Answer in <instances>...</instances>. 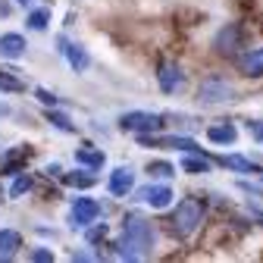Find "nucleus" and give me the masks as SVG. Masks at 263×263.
<instances>
[{
    "label": "nucleus",
    "instance_id": "f8f14e48",
    "mask_svg": "<svg viewBox=\"0 0 263 263\" xmlns=\"http://www.w3.org/2000/svg\"><path fill=\"white\" fill-rule=\"evenodd\" d=\"M219 163L226 170H232V173H245V176H254V173H260V166L254 160H248V157H241V154H229V157H219Z\"/></svg>",
    "mask_w": 263,
    "mask_h": 263
},
{
    "label": "nucleus",
    "instance_id": "dca6fc26",
    "mask_svg": "<svg viewBox=\"0 0 263 263\" xmlns=\"http://www.w3.org/2000/svg\"><path fill=\"white\" fill-rule=\"evenodd\" d=\"M241 72L251 76V79H260L263 76V47H257L248 57H241Z\"/></svg>",
    "mask_w": 263,
    "mask_h": 263
},
{
    "label": "nucleus",
    "instance_id": "2eb2a0df",
    "mask_svg": "<svg viewBox=\"0 0 263 263\" xmlns=\"http://www.w3.org/2000/svg\"><path fill=\"white\" fill-rule=\"evenodd\" d=\"M76 163H82V166H88V170H101L107 163V157H104V151H97V147H79L76 151Z\"/></svg>",
    "mask_w": 263,
    "mask_h": 263
},
{
    "label": "nucleus",
    "instance_id": "7ed1b4c3",
    "mask_svg": "<svg viewBox=\"0 0 263 263\" xmlns=\"http://www.w3.org/2000/svg\"><path fill=\"white\" fill-rule=\"evenodd\" d=\"M119 125H122V132H135V135H154V132L163 128V116H160V113H147V110H132V113H122Z\"/></svg>",
    "mask_w": 263,
    "mask_h": 263
},
{
    "label": "nucleus",
    "instance_id": "f03ea898",
    "mask_svg": "<svg viewBox=\"0 0 263 263\" xmlns=\"http://www.w3.org/2000/svg\"><path fill=\"white\" fill-rule=\"evenodd\" d=\"M201 219H204V204L197 201V197H185V201H179L170 222H173V232L179 238H188V235H194V229L201 226Z\"/></svg>",
    "mask_w": 263,
    "mask_h": 263
},
{
    "label": "nucleus",
    "instance_id": "9d476101",
    "mask_svg": "<svg viewBox=\"0 0 263 263\" xmlns=\"http://www.w3.org/2000/svg\"><path fill=\"white\" fill-rule=\"evenodd\" d=\"M22 248V235L16 229H0V260H13Z\"/></svg>",
    "mask_w": 263,
    "mask_h": 263
},
{
    "label": "nucleus",
    "instance_id": "393cba45",
    "mask_svg": "<svg viewBox=\"0 0 263 263\" xmlns=\"http://www.w3.org/2000/svg\"><path fill=\"white\" fill-rule=\"evenodd\" d=\"M38 101H41V104H47V107H53V104H57V97H53L50 91H44V88H38Z\"/></svg>",
    "mask_w": 263,
    "mask_h": 263
},
{
    "label": "nucleus",
    "instance_id": "6e6552de",
    "mask_svg": "<svg viewBox=\"0 0 263 263\" xmlns=\"http://www.w3.org/2000/svg\"><path fill=\"white\" fill-rule=\"evenodd\" d=\"M238 35H241V28H238L235 22H229L226 28H219V35H216V41H213L216 53H235V47H238Z\"/></svg>",
    "mask_w": 263,
    "mask_h": 263
},
{
    "label": "nucleus",
    "instance_id": "6ab92c4d",
    "mask_svg": "<svg viewBox=\"0 0 263 263\" xmlns=\"http://www.w3.org/2000/svg\"><path fill=\"white\" fill-rule=\"evenodd\" d=\"M147 173L157 176V179H170V176H176V166H173V163H166V160H151L147 163Z\"/></svg>",
    "mask_w": 263,
    "mask_h": 263
},
{
    "label": "nucleus",
    "instance_id": "5701e85b",
    "mask_svg": "<svg viewBox=\"0 0 263 263\" xmlns=\"http://www.w3.org/2000/svg\"><path fill=\"white\" fill-rule=\"evenodd\" d=\"M28 188H31V179H28V176H19V179L13 182V188H10V194H13V197H22V194H25Z\"/></svg>",
    "mask_w": 263,
    "mask_h": 263
},
{
    "label": "nucleus",
    "instance_id": "a878e982",
    "mask_svg": "<svg viewBox=\"0 0 263 263\" xmlns=\"http://www.w3.org/2000/svg\"><path fill=\"white\" fill-rule=\"evenodd\" d=\"M248 125H251V132H254V138H257V141H263V122H260V119H254V122H248Z\"/></svg>",
    "mask_w": 263,
    "mask_h": 263
},
{
    "label": "nucleus",
    "instance_id": "20e7f679",
    "mask_svg": "<svg viewBox=\"0 0 263 263\" xmlns=\"http://www.w3.org/2000/svg\"><path fill=\"white\" fill-rule=\"evenodd\" d=\"M232 94H235V88L229 85L226 79H219V76L204 79L201 88H197V97H201L204 104H222V101H232Z\"/></svg>",
    "mask_w": 263,
    "mask_h": 263
},
{
    "label": "nucleus",
    "instance_id": "1a4fd4ad",
    "mask_svg": "<svg viewBox=\"0 0 263 263\" xmlns=\"http://www.w3.org/2000/svg\"><path fill=\"white\" fill-rule=\"evenodd\" d=\"M132 188H135V173H132L128 166H119V170H113V176H110V194H116V197H125Z\"/></svg>",
    "mask_w": 263,
    "mask_h": 263
},
{
    "label": "nucleus",
    "instance_id": "412c9836",
    "mask_svg": "<svg viewBox=\"0 0 263 263\" xmlns=\"http://www.w3.org/2000/svg\"><path fill=\"white\" fill-rule=\"evenodd\" d=\"M47 122H53L60 132H76V125L69 122V116H66V113H57V110H47Z\"/></svg>",
    "mask_w": 263,
    "mask_h": 263
},
{
    "label": "nucleus",
    "instance_id": "cd10ccee",
    "mask_svg": "<svg viewBox=\"0 0 263 263\" xmlns=\"http://www.w3.org/2000/svg\"><path fill=\"white\" fill-rule=\"evenodd\" d=\"M16 4H22V7H28V4H31V0H16Z\"/></svg>",
    "mask_w": 263,
    "mask_h": 263
},
{
    "label": "nucleus",
    "instance_id": "f257e3e1",
    "mask_svg": "<svg viewBox=\"0 0 263 263\" xmlns=\"http://www.w3.org/2000/svg\"><path fill=\"white\" fill-rule=\"evenodd\" d=\"M154 238H157V232H154V226H151L147 219H141V216H128V219L122 222L119 257H125V260H138V257L151 254Z\"/></svg>",
    "mask_w": 263,
    "mask_h": 263
},
{
    "label": "nucleus",
    "instance_id": "9b49d317",
    "mask_svg": "<svg viewBox=\"0 0 263 263\" xmlns=\"http://www.w3.org/2000/svg\"><path fill=\"white\" fill-rule=\"evenodd\" d=\"M25 53V38L16 35V31H10V35H0V57L7 60H19Z\"/></svg>",
    "mask_w": 263,
    "mask_h": 263
},
{
    "label": "nucleus",
    "instance_id": "4be33fe9",
    "mask_svg": "<svg viewBox=\"0 0 263 263\" xmlns=\"http://www.w3.org/2000/svg\"><path fill=\"white\" fill-rule=\"evenodd\" d=\"M66 185H72V188H91L97 179L94 176H82V173H69V176H63Z\"/></svg>",
    "mask_w": 263,
    "mask_h": 263
},
{
    "label": "nucleus",
    "instance_id": "aec40b11",
    "mask_svg": "<svg viewBox=\"0 0 263 263\" xmlns=\"http://www.w3.org/2000/svg\"><path fill=\"white\" fill-rule=\"evenodd\" d=\"M47 22H50V10H31V13H28V28L44 31Z\"/></svg>",
    "mask_w": 263,
    "mask_h": 263
},
{
    "label": "nucleus",
    "instance_id": "b1692460",
    "mask_svg": "<svg viewBox=\"0 0 263 263\" xmlns=\"http://www.w3.org/2000/svg\"><path fill=\"white\" fill-rule=\"evenodd\" d=\"M31 260H35V263H50V260H53V254H50V251H44V248H38V251H31Z\"/></svg>",
    "mask_w": 263,
    "mask_h": 263
},
{
    "label": "nucleus",
    "instance_id": "4468645a",
    "mask_svg": "<svg viewBox=\"0 0 263 263\" xmlns=\"http://www.w3.org/2000/svg\"><path fill=\"white\" fill-rule=\"evenodd\" d=\"M207 138H210L213 144H235L238 132H235L232 122H219V125H210V128H207Z\"/></svg>",
    "mask_w": 263,
    "mask_h": 263
},
{
    "label": "nucleus",
    "instance_id": "f3484780",
    "mask_svg": "<svg viewBox=\"0 0 263 263\" xmlns=\"http://www.w3.org/2000/svg\"><path fill=\"white\" fill-rule=\"evenodd\" d=\"M66 60H69V66H72L76 72L88 69V50L82 44H66Z\"/></svg>",
    "mask_w": 263,
    "mask_h": 263
},
{
    "label": "nucleus",
    "instance_id": "bb28decb",
    "mask_svg": "<svg viewBox=\"0 0 263 263\" xmlns=\"http://www.w3.org/2000/svg\"><path fill=\"white\" fill-rule=\"evenodd\" d=\"M104 235H107V229H104V226H101V229H91V232H88V241H101Z\"/></svg>",
    "mask_w": 263,
    "mask_h": 263
},
{
    "label": "nucleus",
    "instance_id": "ddd939ff",
    "mask_svg": "<svg viewBox=\"0 0 263 263\" xmlns=\"http://www.w3.org/2000/svg\"><path fill=\"white\" fill-rule=\"evenodd\" d=\"M0 91H7V94L25 91V79L13 69V66H0Z\"/></svg>",
    "mask_w": 263,
    "mask_h": 263
},
{
    "label": "nucleus",
    "instance_id": "39448f33",
    "mask_svg": "<svg viewBox=\"0 0 263 263\" xmlns=\"http://www.w3.org/2000/svg\"><path fill=\"white\" fill-rule=\"evenodd\" d=\"M97 216H101V204H97L94 197H79V201L72 204V210H69V222H72L76 229L91 226Z\"/></svg>",
    "mask_w": 263,
    "mask_h": 263
},
{
    "label": "nucleus",
    "instance_id": "a211bd4d",
    "mask_svg": "<svg viewBox=\"0 0 263 263\" xmlns=\"http://www.w3.org/2000/svg\"><path fill=\"white\" fill-rule=\"evenodd\" d=\"M182 173L204 176V173H210V160H207V157H185V160H182Z\"/></svg>",
    "mask_w": 263,
    "mask_h": 263
},
{
    "label": "nucleus",
    "instance_id": "423d86ee",
    "mask_svg": "<svg viewBox=\"0 0 263 263\" xmlns=\"http://www.w3.org/2000/svg\"><path fill=\"white\" fill-rule=\"evenodd\" d=\"M141 201L147 204V207H154V210H163V207H170L173 204V188L170 185H147V188H141Z\"/></svg>",
    "mask_w": 263,
    "mask_h": 263
},
{
    "label": "nucleus",
    "instance_id": "0eeeda50",
    "mask_svg": "<svg viewBox=\"0 0 263 263\" xmlns=\"http://www.w3.org/2000/svg\"><path fill=\"white\" fill-rule=\"evenodd\" d=\"M157 79H160V88L166 91V94H176V91L185 85V76H182V69H179V63H163L160 72H157Z\"/></svg>",
    "mask_w": 263,
    "mask_h": 263
}]
</instances>
